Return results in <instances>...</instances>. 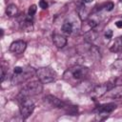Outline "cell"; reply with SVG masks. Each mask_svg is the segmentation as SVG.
Returning <instances> with one entry per match:
<instances>
[{
  "label": "cell",
  "mask_w": 122,
  "mask_h": 122,
  "mask_svg": "<svg viewBox=\"0 0 122 122\" xmlns=\"http://www.w3.org/2000/svg\"><path fill=\"white\" fill-rule=\"evenodd\" d=\"M88 74H89V69L87 67L81 65H74L73 67L68 69L65 71L63 78L68 82H71V80L78 82L85 79L88 76Z\"/></svg>",
  "instance_id": "6da1fadb"
},
{
  "label": "cell",
  "mask_w": 122,
  "mask_h": 122,
  "mask_svg": "<svg viewBox=\"0 0 122 122\" xmlns=\"http://www.w3.org/2000/svg\"><path fill=\"white\" fill-rule=\"evenodd\" d=\"M43 90V86H42V83L38 80V81H33V82H30L29 84H27L21 91L20 92L18 93L17 95V100L19 102H21L22 100L26 99V98H29L30 96H33V95H36L38 93H40Z\"/></svg>",
  "instance_id": "7a4b0ae2"
},
{
  "label": "cell",
  "mask_w": 122,
  "mask_h": 122,
  "mask_svg": "<svg viewBox=\"0 0 122 122\" xmlns=\"http://www.w3.org/2000/svg\"><path fill=\"white\" fill-rule=\"evenodd\" d=\"M36 77L42 84H49L55 80L56 78V72L50 67H43L39 68L36 72Z\"/></svg>",
  "instance_id": "3957f363"
},
{
  "label": "cell",
  "mask_w": 122,
  "mask_h": 122,
  "mask_svg": "<svg viewBox=\"0 0 122 122\" xmlns=\"http://www.w3.org/2000/svg\"><path fill=\"white\" fill-rule=\"evenodd\" d=\"M34 107H35L34 103H33L32 100L30 99V97L22 100L20 102V113H21V116L24 119H27L33 112Z\"/></svg>",
  "instance_id": "277c9868"
},
{
  "label": "cell",
  "mask_w": 122,
  "mask_h": 122,
  "mask_svg": "<svg viewBox=\"0 0 122 122\" xmlns=\"http://www.w3.org/2000/svg\"><path fill=\"white\" fill-rule=\"evenodd\" d=\"M36 71H33L32 68H29L28 70H24L23 72L19 73V74H14L11 78V82L12 84H19V83H22V82H25L27 79L30 78Z\"/></svg>",
  "instance_id": "5b68a950"
},
{
  "label": "cell",
  "mask_w": 122,
  "mask_h": 122,
  "mask_svg": "<svg viewBox=\"0 0 122 122\" xmlns=\"http://www.w3.org/2000/svg\"><path fill=\"white\" fill-rule=\"evenodd\" d=\"M110 90V84H102V85H98L96 86L91 92V95L92 98H99L103 95H105V93Z\"/></svg>",
  "instance_id": "8992f818"
},
{
  "label": "cell",
  "mask_w": 122,
  "mask_h": 122,
  "mask_svg": "<svg viewBox=\"0 0 122 122\" xmlns=\"http://www.w3.org/2000/svg\"><path fill=\"white\" fill-rule=\"evenodd\" d=\"M27 48V44L25 41L23 40H17V41H14L10 44V51L13 53H17V54H20V53H23L25 51Z\"/></svg>",
  "instance_id": "52a82bcc"
},
{
  "label": "cell",
  "mask_w": 122,
  "mask_h": 122,
  "mask_svg": "<svg viewBox=\"0 0 122 122\" xmlns=\"http://www.w3.org/2000/svg\"><path fill=\"white\" fill-rule=\"evenodd\" d=\"M105 96L109 98H121L122 97V85H117L112 88H111L106 93Z\"/></svg>",
  "instance_id": "ba28073f"
},
{
  "label": "cell",
  "mask_w": 122,
  "mask_h": 122,
  "mask_svg": "<svg viewBox=\"0 0 122 122\" xmlns=\"http://www.w3.org/2000/svg\"><path fill=\"white\" fill-rule=\"evenodd\" d=\"M44 100L45 102L50 105L51 108H62L63 107V103L60 99H58L57 97L51 95V94H49V95H46L44 97Z\"/></svg>",
  "instance_id": "9c48e42d"
},
{
  "label": "cell",
  "mask_w": 122,
  "mask_h": 122,
  "mask_svg": "<svg viewBox=\"0 0 122 122\" xmlns=\"http://www.w3.org/2000/svg\"><path fill=\"white\" fill-rule=\"evenodd\" d=\"M52 41H53V44L58 49L64 48L67 44V38L61 34H58V33H54L52 35Z\"/></svg>",
  "instance_id": "30bf717a"
},
{
  "label": "cell",
  "mask_w": 122,
  "mask_h": 122,
  "mask_svg": "<svg viewBox=\"0 0 122 122\" xmlns=\"http://www.w3.org/2000/svg\"><path fill=\"white\" fill-rule=\"evenodd\" d=\"M116 109V104L114 103H107V104H103L100 105L98 108L95 109V111L97 112H106V113H110L112 111H114Z\"/></svg>",
  "instance_id": "8fae6325"
},
{
  "label": "cell",
  "mask_w": 122,
  "mask_h": 122,
  "mask_svg": "<svg viewBox=\"0 0 122 122\" xmlns=\"http://www.w3.org/2000/svg\"><path fill=\"white\" fill-rule=\"evenodd\" d=\"M20 30L22 31H31L33 30V24L32 21L30 19H25L20 22Z\"/></svg>",
  "instance_id": "7c38bea8"
},
{
  "label": "cell",
  "mask_w": 122,
  "mask_h": 122,
  "mask_svg": "<svg viewBox=\"0 0 122 122\" xmlns=\"http://www.w3.org/2000/svg\"><path fill=\"white\" fill-rule=\"evenodd\" d=\"M97 36H98V32L95 31V30H91L85 32V34H84V39H85L86 42L92 43V42H93V41L96 40Z\"/></svg>",
  "instance_id": "4fadbf2b"
},
{
  "label": "cell",
  "mask_w": 122,
  "mask_h": 122,
  "mask_svg": "<svg viewBox=\"0 0 122 122\" xmlns=\"http://www.w3.org/2000/svg\"><path fill=\"white\" fill-rule=\"evenodd\" d=\"M110 51L112 52H117L122 51V36H119L114 40L112 46L110 48Z\"/></svg>",
  "instance_id": "5bb4252c"
},
{
  "label": "cell",
  "mask_w": 122,
  "mask_h": 122,
  "mask_svg": "<svg viewBox=\"0 0 122 122\" xmlns=\"http://www.w3.org/2000/svg\"><path fill=\"white\" fill-rule=\"evenodd\" d=\"M96 26H97V22L95 20H93V19H90V20H87V21L84 22L82 30H83V31L87 32V31L91 30H92L93 28H95Z\"/></svg>",
  "instance_id": "9a60e30c"
},
{
  "label": "cell",
  "mask_w": 122,
  "mask_h": 122,
  "mask_svg": "<svg viewBox=\"0 0 122 122\" xmlns=\"http://www.w3.org/2000/svg\"><path fill=\"white\" fill-rule=\"evenodd\" d=\"M18 12V9H17V6L15 4H10L8 5L7 9H6V13L8 16L10 17H13V16H16Z\"/></svg>",
  "instance_id": "2e32d148"
},
{
  "label": "cell",
  "mask_w": 122,
  "mask_h": 122,
  "mask_svg": "<svg viewBox=\"0 0 122 122\" xmlns=\"http://www.w3.org/2000/svg\"><path fill=\"white\" fill-rule=\"evenodd\" d=\"M78 13H79V17L82 21H85L88 17V14H89V11L87 10V8L85 6H81L79 10H78Z\"/></svg>",
  "instance_id": "e0dca14e"
},
{
  "label": "cell",
  "mask_w": 122,
  "mask_h": 122,
  "mask_svg": "<svg viewBox=\"0 0 122 122\" xmlns=\"http://www.w3.org/2000/svg\"><path fill=\"white\" fill-rule=\"evenodd\" d=\"M62 31L64 32V33H66V34H71V32H72V25L70 23V22H66V23H64L63 25H62Z\"/></svg>",
  "instance_id": "ac0fdd59"
},
{
  "label": "cell",
  "mask_w": 122,
  "mask_h": 122,
  "mask_svg": "<svg viewBox=\"0 0 122 122\" xmlns=\"http://www.w3.org/2000/svg\"><path fill=\"white\" fill-rule=\"evenodd\" d=\"M112 67L117 71L119 70H122V59H117L115 60L112 64Z\"/></svg>",
  "instance_id": "d6986e66"
},
{
  "label": "cell",
  "mask_w": 122,
  "mask_h": 122,
  "mask_svg": "<svg viewBox=\"0 0 122 122\" xmlns=\"http://www.w3.org/2000/svg\"><path fill=\"white\" fill-rule=\"evenodd\" d=\"M36 10H37L36 6H35V5H31V6L29 8V15H30V17H32V16L34 15V13L36 12Z\"/></svg>",
  "instance_id": "ffe728a7"
},
{
  "label": "cell",
  "mask_w": 122,
  "mask_h": 122,
  "mask_svg": "<svg viewBox=\"0 0 122 122\" xmlns=\"http://www.w3.org/2000/svg\"><path fill=\"white\" fill-rule=\"evenodd\" d=\"M39 6H40L41 9L46 10V9L48 8V3L46 2V0H40V1H39Z\"/></svg>",
  "instance_id": "44dd1931"
},
{
  "label": "cell",
  "mask_w": 122,
  "mask_h": 122,
  "mask_svg": "<svg viewBox=\"0 0 122 122\" xmlns=\"http://www.w3.org/2000/svg\"><path fill=\"white\" fill-rule=\"evenodd\" d=\"M23 71H24V69H23L22 67L17 66V67H15V68L13 69V73H14V74H19V73L23 72Z\"/></svg>",
  "instance_id": "7402d4cb"
},
{
  "label": "cell",
  "mask_w": 122,
  "mask_h": 122,
  "mask_svg": "<svg viewBox=\"0 0 122 122\" xmlns=\"http://www.w3.org/2000/svg\"><path fill=\"white\" fill-rule=\"evenodd\" d=\"M112 37V30H106V32H105V38L106 39H111Z\"/></svg>",
  "instance_id": "603a6c76"
},
{
  "label": "cell",
  "mask_w": 122,
  "mask_h": 122,
  "mask_svg": "<svg viewBox=\"0 0 122 122\" xmlns=\"http://www.w3.org/2000/svg\"><path fill=\"white\" fill-rule=\"evenodd\" d=\"M112 9H113V3H112V2H108L107 5H106V10L111 11Z\"/></svg>",
  "instance_id": "cb8c5ba5"
},
{
  "label": "cell",
  "mask_w": 122,
  "mask_h": 122,
  "mask_svg": "<svg viewBox=\"0 0 122 122\" xmlns=\"http://www.w3.org/2000/svg\"><path fill=\"white\" fill-rule=\"evenodd\" d=\"M115 26L118 28V29H122V20H119L115 23Z\"/></svg>",
  "instance_id": "d4e9b609"
},
{
  "label": "cell",
  "mask_w": 122,
  "mask_h": 122,
  "mask_svg": "<svg viewBox=\"0 0 122 122\" xmlns=\"http://www.w3.org/2000/svg\"><path fill=\"white\" fill-rule=\"evenodd\" d=\"M93 0H83V2H85V3H90V2H92Z\"/></svg>",
  "instance_id": "484cf974"
}]
</instances>
